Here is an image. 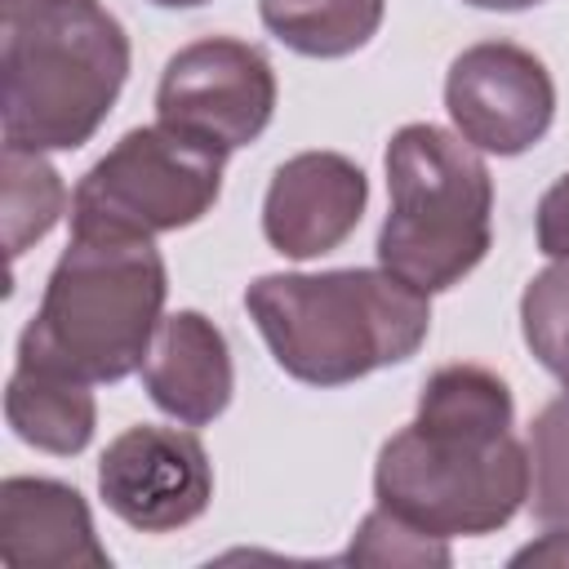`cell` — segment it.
<instances>
[{"mask_svg":"<svg viewBox=\"0 0 569 569\" xmlns=\"http://www.w3.org/2000/svg\"><path fill=\"white\" fill-rule=\"evenodd\" d=\"M0 187H4V253L18 258L53 231L67 204V187L58 169L44 160V151H27L13 142H4L0 156Z\"/></svg>","mask_w":569,"mask_h":569,"instance_id":"15","label":"cell"},{"mask_svg":"<svg viewBox=\"0 0 569 569\" xmlns=\"http://www.w3.org/2000/svg\"><path fill=\"white\" fill-rule=\"evenodd\" d=\"M0 120L27 151L84 147L129 76V36L98 0H0Z\"/></svg>","mask_w":569,"mask_h":569,"instance_id":"2","label":"cell"},{"mask_svg":"<svg viewBox=\"0 0 569 569\" xmlns=\"http://www.w3.org/2000/svg\"><path fill=\"white\" fill-rule=\"evenodd\" d=\"M227 151L169 124L129 129L71 191V236H164L200 222L222 191Z\"/></svg>","mask_w":569,"mask_h":569,"instance_id":"6","label":"cell"},{"mask_svg":"<svg viewBox=\"0 0 569 569\" xmlns=\"http://www.w3.org/2000/svg\"><path fill=\"white\" fill-rule=\"evenodd\" d=\"M538 249L569 267V173H560L538 200Z\"/></svg>","mask_w":569,"mask_h":569,"instance_id":"19","label":"cell"},{"mask_svg":"<svg viewBox=\"0 0 569 569\" xmlns=\"http://www.w3.org/2000/svg\"><path fill=\"white\" fill-rule=\"evenodd\" d=\"M93 382H80L71 373L58 369H40V365H18L4 391V418L13 427L18 440L71 458L89 445L98 409H93Z\"/></svg>","mask_w":569,"mask_h":569,"instance_id":"13","label":"cell"},{"mask_svg":"<svg viewBox=\"0 0 569 569\" xmlns=\"http://www.w3.org/2000/svg\"><path fill=\"white\" fill-rule=\"evenodd\" d=\"M0 565L4 569H107L111 556L93 533L89 502L44 476L0 485Z\"/></svg>","mask_w":569,"mask_h":569,"instance_id":"11","label":"cell"},{"mask_svg":"<svg viewBox=\"0 0 569 569\" xmlns=\"http://www.w3.org/2000/svg\"><path fill=\"white\" fill-rule=\"evenodd\" d=\"M387 0H258L267 31L302 58H347L373 40Z\"/></svg>","mask_w":569,"mask_h":569,"instance_id":"14","label":"cell"},{"mask_svg":"<svg viewBox=\"0 0 569 569\" xmlns=\"http://www.w3.org/2000/svg\"><path fill=\"white\" fill-rule=\"evenodd\" d=\"M244 311L276 365L307 387H342L405 365L431 329L427 293L387 267L258 276L244 289Z\"/></svg>","mask_w":569,"mask_h":569,"instance_id":"1","label":"cell"},{"mask_svg":"<svg viewBox=\"0 0 569 569\" xmlns=\"http://www.w3.org/2000/svg\"><path fill=\"white\" fill-rule=\"evenodd\" d=\"M467 4H476V9H502V13H511V9H529V4H542V0H467Z\"/></svg>","mask_w":569,"mask_h":569,"instance_id":"21","label":"cell"},{"mask_svg":"<svg viewBox=\"0 0 569 569\" xmlns=\"http://www.w3.org/2000/svg\"><path fill=\"white\" fill-rule=\"evenodd\" d=\"M445 107L476 151L520 156L551 129L556 84L538 53L511 40H480L449 62Z\"/></svg>","mask_w":569,"mask_h":569,"instance_id":"8","label":"cell"},{"mask_svg":"<svg viewBox=\"0 0 569 569\" xmlns=\"http://www.w3.org/2000/svg\"><path fill=\"white\" fill-rule=\"evenodd\" d=\"M342 560L347 565H449V547L445 538L422 533L418 525L391 516L387 507H373L360 520Z\"/></svg>","mask_w":569,"mask_h":569,"instance_id":"18","label":"cell"},{"mask_svg":"<svg viewBox=\"0 0 569 569\" xmlns=\"http://www.w3.org/2000/svg\"><path fill=\"white\" fill-rule=\"evenodd\" d=\"M142 387L169 418L187 427L213 422L236 391V369L222 329L200 311L164 316L142 360Z\"/></svg>","mask_w":569,"mask_h":569,"instance_id":"12","label":"cell"},{"mask_svg":"<svg viewBox=\"0 0 569 569\" xmlns=\"http://www.w3.org/2000/svg\"><path fill=\"white\" fill-rule=\"evenodd\" d=\"M520 329H525V347L569 396V267L565 262H551L525 284Z\"/></svg>","mask_w":569,"mask_h":569,"instance_id":"16","label":"cell"},{"mask_svg":"<svg viewBox=\"0 0 569 569\" xmlns=\"http://www.w3.org/2000/svg\"><path fill=\"white\" fill-rule=\"evenodd\" d=\"M164 258L142 236H71L36 316L18 338V365L120 382L142 369L164 311Z\"/></svg>","mask_w":569,"mask_h":569,"instance_id":"3","label":"cell"},{"mask_svg":"<svg viewBox=\"0 0 569 569\" xmlns=\"http://www.w3.org/2000/svg\"><path fill=\"white\" fill-rule=\"evenodd\" d=\"M387 187L378 262L391 276L431 298L480 267L493 240V178L467 138L440 124H405L387 142Z\"/></svg>","mask_w":569,"mask_h":569,"instance_id":"4","label":"cell"},{"mask_svg":"<svg viewBox=\"0 0 569 569\" xmlns=\"http://www.w3.org/2000/svg\"><path fill=\"white\" fill-rule=\"evenodd\" d=\"M276 116V71L236 36H204L164 62L156 120L218 151L249 147Z\"/></svg>","mask_w":569,"mask_h":569,"instance_id":"7","label":"cell"},{"mask_svg":"<svg viewBox=\"0 0 569 569\" xmlns=\"http://www.w3.org/2000/svg\"><path fill=\"white\" fill-rule=\"evenodd\" d=\"M378 507L431 538H480L529 502V449L502 431H462L413 418L373 467Z\"/></svg>","mask_w":569,"mask_h":569,"instance_id":"5","label":"cell"},{"mask_svg":"<svg viewBox=\"0 0 569 569\" xmlns=\"http://www.w3.org/2000/svg\"><path fill=\"white\" fill-rule=\"evenodd\" d=\"M98 493L129 529L169 533L204 516L213 498V467L191 431L138 422L102 449Z\"/></svg>","mask_w":569,"mask_h":569,"instance_id":"9","label":"cell"},{"mask_svg":"<svg viewBox=\"0 0 569 569\" xmlns=\"http://www.w3.org/2000/svg\"><path fill=\"white\" fill-rule=\"evenodd\" d=\"M151 4H160V9H191V4H204V0H151Z\"/></svg>","mask_w":569,"mask_h":569,"instance_id":"22","label":"cell"},{"mask_svg":"<svg viewBox=\"0 0 569 569\" xmlns=\"http://www.w3.org/2000/svg\"><path fill=\"white\" fill-rule=\"evenodd\" d=\"M529 511L569 525V400H551L529 427Z\"/></svg>","mask_w":569,"mask_h":569,"instance_id":"17","label":"cell"},{"mask_svg":"<svg viewBox=\"0 0 569 569\" xmlns=\"http://www.w3.org/2000/svg\"><path fill=\"white\" fill-rule=\"evenodd\" d=\"M511 565H556V569H565V565H569V525L547 529L538 542L520 547V551L511 556Z\"/></svg>","mask_w":569,"mask_h":569,"instance_id":"20","label":"cell"},{"mask_svg":"<svg viewBox=\"0 0 569 569\" xmlns=\"http://www.w3.org/2000/svg\"><path fill=\"white\" fill-rule=\"evenodd\" d=\"M369 204V182L356 160L338 151L289 156L262 200V236L284 258H320L338 249Z\"/></svg>","mask_w":569,"mask_h":569,"instance_id":"10","label":"cell"}]
</instances>
